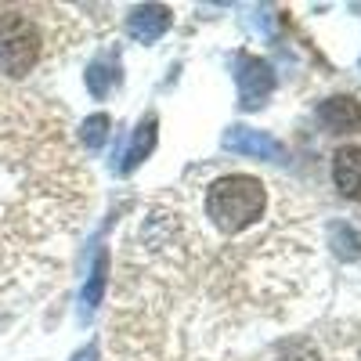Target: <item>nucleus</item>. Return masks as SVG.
Returning <instances> with one entry per match:
<instances>
[{
  "instance_id": "1",
  "label": "nucleus",
  "mask_w": 361,
  "mask_h": 361,
  "mask_svg": "<svg viewBox=\"0 0 361 361\" xmlns=\"http://www.w3.org/2000/svg\"><path fill=\"white\" fill-rule=\"evenodd\" d=\"M264 202H267L264 180H257L250 173H228L206 188V221L228 238L243 235L246 228H253L260 221Z\"/></svg>"
},
{
  "instance_id": "2",
  "label": "nucleus",
  "mask_w": 361,
  "mask_h": 361,
  "mask_svg": "<svg viewBox=\"0 0 361 361\" xmlns=\"http://www.w3.org/2000/svg\"><path fill=\"white\" fill-rule=\"evenodd\" d=\"M40 54V33L25 15H0V69L8 76H25L37 66Z\"/></svg>"
},
{
  "instance_id": "3",
  "label": "nucleus",
  "mask_w": 361,
  "mask_h": 361,
  "mask_svg": "<svg viewBox=\"0 0 361 361\" xmlns=\"http://www.w3.org/2000/svg\"><path fill=\"white\" fill-rule=\"evenodd\" d=\"M235 83H238V105H243L246 112H253V109H260L271 98V90H275V73H271V66L260 62V58L238 54Z\"/></svg>"
},
{
  "instance_id": "4",
  "label": "nucleus",
  "mask_w": 361,
  "mask_h": 361,
  "mask_svg": "<svg viewBox=\"0 0 361 361\" xmlns=\"http://www.w3.org/2000/svg\"><path fill=\"white\" fill-rule=\"evenodd\" d=\"M224 148L238 156H257V159H282V141H275L264 130H253V127H231L224 134Z\"/></svg>"
},
{
  "instance_id": "5",
  "label": "nucleus",
  "mask_w": 361,
  "mask_h": 361,
  "mask_svg": "<svg viewBox=\"0 0 361 361\" xmlns=\"http://www.w3.org/2000/svg\"><path fill=\"white\" fill-rule=\"evenodd\" d=\"M318 123L329 130V134H354L361 130V105L354 98H329L318 105Z\"/></svg>"
},
{
  "instance_id": "6",
  "label": "nucleus",
  "mask_w": 361,
  "mask_h": 361,
  "mask_svg": "<svg viewBox=\"0 0 361 361\" xmlns=\"http://www.w3.org/2000/svg\"><path fill=\"white\" fill-rule=\"evenodd\" d=\"M127 29H130V37H134V40L152 44V40H159L166 29H170V8H163V4L134 8V15L127 18Z\"/></svg>"
},
{
  "instance_id": "7",
  "label": "nucleus",
  "mask_w": 361,
  "mask_h": 361,
  "mask_svg": "<svg viewBox=\"0 0 361 361\" xmlns=\"http://www.w3.org/2000/svg\"><path fill=\"white\" fill-rule=\"evenodd\" d=\"M333 180L347 199H361V148H340L333 159Z\"/></svg>"
},
{
  "instance_id": "8",
  "label": "nucleus",
  "mask_w": 361,
  "mask_h": 361,
  "mask_svg": "<svg viewBox=\"0 0 361 361\" xmlns=\"http://www.w3.org/2000/svg\"><path fill=\"white\" fill-rule=\"evenodd\" d=\"M152 145H156V119H145V123L137 127V134H134V145L127 148L123 163H119V173H130L148 152H152Z\"/></svg>"
},
{
  "instance_id": "9",
  "label": "nucleus",
  "mask_w": 361,
  "mask_h": 361,
  "mask_svg": "<svg viewBox=\"0 0 361 361\" xmlns=\"http://www.w3.org/2000/svg\"><path fill=\"white\" fill-rule=\"evenodd\" d=\"M329 243H333V250L343 260H357L361 257V231L350 228V224H333L329 228Z\"/></svg>"
},
{
  "instance_id": "10",
  "label": "nucleus",
  "mask_w": 361,
  "mask_h": 361,
  "mask_svg": "<svg viewBox=\"0 0 361 361\" xmlns=\"http://www.w3.org/2000/svg\"><path fill=\"white\" fill-rule=\"evenodd\" d=\"M105 279H109V260L105 253L94 260V271H90V279L83 286V311H94L102 304V293H105Z\"/></svg>"
},
{
  "instance_id": "11",
  "label": "nucleus",
  "mask_w": 361,
  "mask_h": 361,
  "mask_svg": "<svg viewBox=\"0 0 361 361\" xmlns=\"http://www.w3.org/2000/svg\"><path fill=\"white\" fill-rule=\"evenodd\" d=\"M105 134H109V116H90L83 123V145L87 148H102L105 145Z\"/></svg>"
},
{
  "instance_id": "12",
  "label": "nucleus",
  "mask_w": 361,
  "mask_h": 361,
  "mask_svg": "<svg viewBox=\"0 0 361 361\" xmlns=\"http://www.w3.org/2000/svg\"><path fill=\"white\" fill-rule=\"evenodd\" d=\"M109 80H112V73H109L105 62H94V66L87 69V87H90V94H94V98H105L109 94Z\"/></svg>"
},
{
  "instance_id": "13",
  "label": "nucleus",
  "mask_w": 361,
  "mask_h": 361,
  "mask_svg": "<svg viewBox=\"0 0 361 361\" xmlns=\"http://www.w3.org/2000/svg\"><path fill=\"white\" fill-rule=\"evenodd\" d=\"M73 361H98V350H94V347H87V350H80Z\"/></svg>"
}]
</instances>
